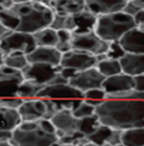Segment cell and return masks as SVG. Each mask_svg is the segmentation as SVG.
Masks as SVG:
<instances>
[{
    "label": "cell",
    "instance_id": "1",
    "mask_svg": "<svg viewBox=\"0 0 144 146\" xmlns=\"http://www.w3.org/2000/svg\"><path fill=\"white\" fill-rule=\"evenodd\" d=\"M101 125L111 129H144V100H105L96 108Z\"/></svg>",
    "mask_w": 144,
    "mask_h": 146
},
{
    "label": "cell",
    "instance_id": "2",
    "mask_svg": "<svg viewBox=\"0 0 144 146\" xmlns=\"http://www.w3.org/2000/svg\"><path fill=\"white\" fill-rule=\"evenodd\" d=\"M11 10L20 19L16 31L30 35L51 27L54 19V11L48 1H14Z\"/></svg>",
    "mask_w": 144,
    "mask_h": 146
},
{
    "label": "cell",
    "instance_id": "3",
    "mask_svg": "<svg viewBox=\"0 0 144 146\" xmlns=\"http://www.w3.org/2000/svg\"><path fill=\"white\" fill-rule=\"evenodd\" d=\"M134 27V17L120 11L98 16L94 32L106 42H118Z\"/></svg>",
    "mask_w": 144,
    "mask_h": 146
},
{
    "label": "cell",
    "instance_id": "4",
    "mask_svg": "<svg viewBox=\"0 0 144 146\" xmlns=\"http://www.w3.org/2000/svg\"><path fill=\"white\" fill-rule=\"evenodd\" d=\"M37 46H36L33 35L25 34V32L11 31L0 38V51L4 53V56L17 52L27 56Z\"/></svg>",
    "mask_w": 144,
    "mask_h": 146
},
{
    "label": "cell",
    "instance_id": "5",
    "mask_svg": "<svg viewBox=\"0 0 144 146\" xmlns=\"http://www.w3.org/2000/svg\"><path fill=\"white\" fill-rule=\"evenodd\" d=\"M58 141L56 134L45 133L38 126L33 130L24 131L16 129L12 131V139L10 140V144L12 146H52L54 142Z\"/></svg>",
    "mask_w": 144,
    "mask_h": 146
},
{
    "label": "cell",
    "instance_id": "6",
    "mask_svg": "<svg viewBox=\"0 0 144 146\" xmlns=\"http://www.w3.org/2000/svg\"><path fill=\"white\" fill-rule=\"evenodd\" d=\"M62 71L60 66H49L43 63H28L26 68L22 69L24 81L33 82L38 86H48Z\"/></svg>",
    "mask_w": 144,
    "mask_h": 146
},
{
    "label": "cell",
    "instance_id": "7",
    "mask_svg": "<svg viewBox=\"0 0 144 146\" xmlns=\"http://www.w3.org/2000/svg\"><path fill=\"white\" fill-rule=\"evenodd\" d=\"M70 45L73 50L88 52L94 54V56H101V54L107 53L110 42L103 41L95 32L91 31V32H86V34L73 35Z\"/></svg>",
    "mask_w": 144,
    "mask_h": 146
},
{
    "label": "cell",
    "instance_id": "8",
    "mask_svg": "<svg viewBox=\"0 0 144 146\" xmlns=\"http://www.w3.org/2000/svg\"><path fill=\"white\" fill-rule=\"evenodd\" d=\"M22 82L24 77L21 71H16L6 66L0 67V99L15 98Z\"/></svg>",
    "mask_w": 144,
    "mask_h": 146
},
{
    "label": "cell",
    "instance_id": "9",
    "mask_svg": "<svg viewBox=\"0 0 144 146\" xmlns=\"http://www.w3.org/2000/svg\"><path fill=\"white\" fill-rule=\"evenodd\" d=\"M53 126L57 130V137L60 139L63 136H71L77 133H80V119H77L71 110L64 109L51 118Z\"/></svg>",
    "mask_w": 144,
    "mask_h": 146
},
{
    "label": "cell",
    "instance_id": "10",
    "mask_svg": "<svg viewBox=\"0 0 144 146\" xmlns=\"http://www.w3.org/2000/svg\"><path fill=\"white\" fill-rule=\"evenodd\" d=\"M105 77L94 67L82 72H78L74 78H71L68 84L73 88L80 90L81 93H86L92 89H101Z\"/></svg>",
    "mask_w": 144,
    "mask_h": 146
},
{
    "label": "cell",
    "instance_id": "11",
    "mask_svg": "<svg viewBox=\"0 0 144 146\" xmlns=\"http://www.w3.org/2000/svg\"><path fill=\"white\" fill-rule=\"evenodd\" d=\"M36 98L48 100H82L84 93L69 84H52L46 86Z\"/></svg>",
    "mask_w": 144,
    "mask_h": 146
},
{
    "label": "cell",
    "instance_id": "12",
    "mask_svg": "<svg viewBox=\"0 0 144 146\" xmlns=\"http://www.w3.org/2000/svg\"><path fill=\"white\" fill-rule=\"evenodd\" d=\"M96 64H98L96 56L77 50H71L69 52L64 53L62 56V60H60V67L62 68H71L78 72L94 68L96 67Z\"/></svg>",
    "mask_w": 144,
    "mask_h": 146
},
{
    "label": "cell",
    "instance_id": "13",
    "mask_svg": "<svg viewBox=\"0 0 144 146\" xmlns=\"http://www.w3.org/2000/svg\"><path fill=\"white\" fill-rule=\"evenodd\" d=\"M21 121H37L39 119H46L47 105L45 99L33 98L24 100L22 105L17 109Z\"/></svg>",
    "mask_w": 144,
    "mask_h": 146
},
{
    "label": "cell",
    "instance_id": "14",
    "mask_svg": "<svg viewBox=\"0 0 144 146\" xmlns=\"http://www.w3.org/2000/svg\"><path fill=\"white\" fill-rule=\"evenodd\" d=\"M101 89L106 93V96L132 92V90H134V78L122 72L117 76H113V77L105 78Z\"/></svg>",
    "mask_w": 144,
    "mask_h": 146
},
{
    "label": "cell",
    "instance_id": "15",
    "mask_svg": "<svg viewBox=\"0 0 144 146\" xmlns=\"http://www.w3.org/2000/svg\"><path fill=\"white\" fill-rule=\"evenodd\" d=\"M127 0H86L85 8L96 17L105 14L123 11Z\"/></svg>",
    "mask_w": 144,
    "mask_h": 146
},
{
    "label": "cell",
    "instance_id": "16",
    "mask_svg": "<svg viewBox=\"0 0 144 146\" xmlns=\"http://www.w3.org/2000/svg\"><path fill=\"white\" fill-rule=\"evenodd\" d=\"M63 54L54 47H36L26 58L28 63H43L49 66H60Z\"/></svg>",
    "mask_w": 144,
    "mask_h": 146
},
{
    "label": "cell",
    "instance_id": "17",
    "mask_svg": "<svg viewBox=\"0 0 144 146\" xmlns=\"http://www.w3.org/2000/svg\"><path fill=\"white\" fill-rule=\"evenodd\" d=\"M120 45L126 53H144V30L135 26L120 40Z\"/></svg>",
    "mask_w": 144,
    "mask_h": 146
},
{
    "label": "cell",
    "instance_id": "18",
    "mask_svg": "<svg viewBox=\"0 0 144 146\" xmlns=\"http://www.w3.org/2000/svg\"><path fill=\"white\" fill-rule=\"evenodd\" d=\"M122 72L131 77L144 74V53L133 54L126 53V56L120 60Z\"/></svg>",
    "mask_w": 144,
    "mask_h": 146
},
{
    "label": "cell",
    "instance_id": "19",
    "mask_svg": "<svg viewBox=\"0 0 144 146\" xmlns=\"http://www.w3.org/2000/svg\"><path fill=\"white\" fill-rule=\"evenodd\" d=\"M74 20V31L73 35H80L86 34V32H91L95 30V24H96V16L89 13L88 10L75 14L73 15Z\"/></svg>",
    "mask_w": 144,
    "mask_h": 146
},
{
    "label": "cell",
    "instance_id": "20",
    "mask_svg": "<svg viewBox=\"0 0 144 146\" xmlns=\"http://www.w3.org/2000/svg\"><path fill=\"white\" fill-rule=\"evenodd\" d=\"M20 24V19L11 9L0 11V38L8 32L16 31Z\"/></svg>",
    "mask_w": 144,
    "mask_h": 146
},
{
    "label": "cell",
    "instance_id": "21",
    "mask_svg": "<svg viewBox=\"0 0 144 146\" xmlns=\"http://www.w3.org/2000/svg\"><path fill=\"white\" fill-rule=\"evenodd\" d=\"M21 123V118L17 110L0 107V130L14 131Z\"/></svg>",
    "mask_w": 144,
    "mask_h": 146
},
{
    "label": "cell",
    "instance_id": "22",
    "mask_svg": "<svg viewBox=\"0 0 144 146\" xmlns=\"http://www.w3.org/2000/svg\"><path fill=\"white\" fill-rule=\"evenodd\" d=\"M33 38L37 47H54L58 43V35L57 31L51 27L43 29V30L33 34Z\"/></svg>",
    "mask_w": 144,
    "mask_h": 146
},
{
    "label": "cell",
    "instance_id": "23",
    "mask_svg": "<svg viewBox=\"0 0 144 146\" xmlns=\"http://www.w3.org/2000/svg\"><path fill=\"white\" fill-rule=\"evenodd\" d=\"M121 142L124 146H144V129L123 130Z\"/></svg>",
    "mask_w": 144,
    "mask_h": 146
},
{
    "label": "cell",
    "instance_id": "24",
    "mask_svg": "<svg viewBox=\"0 0 144 146\" xmlns=\"http://www.w3.org/2000/svg\"><path fill=\"white\" fill-rule=\"evenodd\" d=\"M96 68L105 78L113 77V76L122 73L121 62L116 60H110V58H106V60H103L101 62H98Z\"/></svg>",
    "mask_w": 144,
    "mask_h": 146
},
{
    "label": "cell",
    "instance_id": "25",
    "mask_svg": "<svg viewBox=\"0 0 144 146\" xmlns=\"http://www.w3.org/2000/svg\"><path fill=\"white\" fill-rule=\"evenodd\" d=\"M45 88L43 86H38L33 82H28V81H24L21 83V86L19 87L16 97L20 98L22 100H27V99H33L37 97V94Z\"/></svg>",
    "mask_w": 144,
    "mask_h": 146
},
{
    "label": "cell",
    "instance_id": "26",
    "mask_svg": "<svg viewBox=\"0 0 144 146\" xmlns=\"http://www.w3.org/2000/svg\"><path fill=\"white\" fill-rule=\"evenodd\" d=\"M112 131H113V129H111V127H109V126L100 125L98 129H96L95 133L89 135L88 139H89L90 142H92V144L101 146V145L109 142L111 135H112Z\"/></svg>",
    "mask_w": 144,
    "mask_h": 146
},
{
    "label": "cell",
    "instance_id": "27",
    "mask_svg": "<svg viewBox=\"0 0 144 146\" xmlns=\"http://www.w3.org/2000/svg\"><path fill=\"white\" fill-rule=\"evenodd\" d=\"M28 64L26 54L24 53H11L5 56L4 58V66L12 69H16V71H22V69L26 68V66Z\"/></svg>",
    "mask_w": 144,
    "mask_h": 146
},
{
    "label": "cell",
    "instance_id": "28",
    "mask_svg": "<svg viewBox=\"0 0 144 146\" xmlns=\"http://www.w3.org/2000/svg\"><path fill=\"white\" fill-rule=\"evenodd\" d=\"M101 125L99 121V118L98 115H92L90 116V118H85V119H80V133L82 135H85L86 137L89 136V135H91L92 133H95L96 129Z\"/></svg>",
    "mask_w": 144,
    "mask_h": 146
},
{
    "label": "cell",
    "instance_id": "29",
    "mask_svg": "<svg viewBox=\"0 0 144 146\" xmlns=\"http://www.w3.org/2000/svg\"><path fill=\"white\" fill-rule=\"evenodd\" d=\"M95 111H96L95 107H92V105L86 103L85 100H82L79 104V107L73 111V114L77 119H85V118H90V116L95 115Z\"/></svg>",
    "mask_w": 144,
    "mask_h": 146
},
{
    "label": "cell",
    "instance_id": "30",
    "mask_svg": "<svg viewBox=\"0 0 144 146\" xmlns=\"http://www.w3.org/2000/svg\"><path fill=\"white\" fill-rule=\"evenodd\" d=\"M124 56H126V52H124V50L121 47L120 41H118V42H110L109 51H107V53H106L107 58H110V60L120 61L121 58H123Z\"/></svg>",
    "mask_w": 144,
    "mask_h": 146
},
{
    "label": "cell",
    "instance_id": "31",
    "mask_svg": "<svg viewBox=\"0 0 144 146\" xmlns=\"http://www.w3.org/2000/svg\"><path fill=\"white\" fill-rule=\"evenodd\" d=\"M24 100L20 98H8V99H0V107L6 108V109H12V110H17L21 105H22Z\"/></svg>",
    "mask_w": 144,
    "mask_h": 146
},
{
    "label": "cell",
    "instance_id": "32",
    "mask_svg": "<svg viewBox=\"0 0 144 146\" xmlns=\"http://www.w3.org/2000/svg\"><path fill=\"white\" fill-rule=\"evenodd\" d=\"M38 124H39V127L45 131V133H48V134H56L57 130L56 127L53 126V124L51 120H47V119H39L38 120Z\"/></svg>",
    "mask_w": 144,
    "mask_h": 146
},
{
    "label": "cell",
    "instance_id": "33",
    "mask_svg": "<svg viewBox=\"0 0 144 146\" xmlns=\"http://www.w3.org/2000/svg\"><path fill=\"white\" fill-rule=\"evenodd\" d=\"M67 16H62V15H57L54 14V19H53V23L51 25V29L56 31H59V30H63L64 27V20H65Z\"/></svg>",
    "mask_w": 144,
    "mask_h": 146
},
{
    "label": "cell",
    "instance_id": "34",
    "mask_svg": "<svg viewBox=\"0 0 144 146\" xmlns=\"http://www.w3.org/2000/svg\"><path fill=\"white\" fill-rule=\"evenodd\" d=\"M121 135H122V130L113 129L112 135H111V137H110V140H109L107 144H110L111 146H117V145L122 144V142H121Z\"/></svg>",
    "mask_w": 144,
    "mask_h": 146
},
{
    "label": "cell",
    "instance_id": "35",
    "mask_svg": "<svg viewBox=\"0 0 144 146\" xmlns=\"http://www.w3.org/2000/svg\"><path fill=\"white\" fill-rule=\"evenodd\" d=\"M57 35H58V42L59 43H68L71 41V36L73 34L67 30H59L57 31Z\"/></svg>",
    "mask_w": 144,
    "mask_h": 146
},
{
    "label": "cell",
    "instance_id": "36",
    "mask_svg": "<svg viewBox=\"0 0 144 146\" xmlns=\"http://www.w3.org/2000/svg\"><path fill=\"white\" fill-rule=\"evenodd\" d=\"M78 71H75V69H71V68H62V71H60L59 74L62 76V77L64 79H67L68 83H69V81L71 78H74L75 76H77Z\"/></svg>",
    "mask_w": 144,
    "mask_h": 146
},
{
    "label": "cell",
    "instance_id": "37",
    "mask_svg": "<svg viewBox=\"0 0 144 146\" xmlns=\"http://www.w3.org/2000/svg\"><path fill=\"white\" fill-rule=\"evenodd\" d=\"M134 78V90L135 92H144V74L137 76Z\"/></svg>",
    "mask_w": 144,
    "mask_h": 146
},
{
    "label": "cell",
    "instance_id": "38",
    "mask_svg": "<svg viewBox=\"0 0 144 146\" xmlns=\"http://www.w3.org/2000/svg\"><path fill=\"white\" fill-rule=\"evenodd\" d=\"M11 139H12V131L0 130V144H3V142H10Z\"/></svg>",
    "mask_w": 144,
    "mask_h": 146
},
{
    "label": "cell",
    "instance_id": "39",
    "mask_svg": "<svg viewBox=\"0 0 144 146\" xmlns=\"http://www.w3.org/2000/svg\"><path fill=\"white\" fill-rule=\"evenodd\" d=\"M134 23L135 26H144V9H142L134 15Z\"/></svg>",
    "mask_w": 144,
    "mask_h": 146
},
{
    "label": "cell",
    "instance_id": "40",
    "mask_svg": "<svg viewBox=\"0 0 144 146\" xmlns=\"http://www.w3.org/2000/svg\"><path fill=\"white\" fill-rule=\"evenodd\" d=\"M4 58H5L4 53L0 51V67H3V66H4Z\"/></svg>",
    "mask_w": 144,
    "mask_h": 146
},
{
    "label": "cell",
    "instance_id": "41",
    "mask_svg": "<svg viewBox=\"0 0 144 146\" xmlns=\"http://www.w3.org/2000/svg\"><path fill=\"white\" fill-rule=\"evenodd\" d=\"M0 146H12L10 142H3V144H0Z\"/></svg>",
    "mask_w": 144,
    "mask_h": 146
},
{
    "label": "cell",
    "instance_id": "42",
    "mask_svg": "<svg viewBox=\"0 0 144 146\" xmlns=\"http://www.w3.org/2000/svg\"><path fill=\"white\" fill-rule=\"evenodd\" d=\"M84 146H99V145H95V144H92V142H89V144H86Z\"/></svg>",
    "mask_w": 144,
    "mask_h": 146
},
{
    "label": "cell",
    "instance_id": "43",
    "mask_svg": "<svg viewBox=\"0 0 144 146\" xmlns=\"http://www.w3.org/2000/svg\"><path fill=\"white\" fill-rule=\"evenodd\" d=\"M101 146H111L110 144H103V145H101Z\"/></svg>",
    "mask_w": 144,
    "mask_h": 146
},
{
    "label": "cell",
    "instance_id": "44",
    "mask_svg": "<svg viewBox=\"0 0 144 146\" xmlns=\"http://www.w3.org/2000/svg\"><path fill=\"white\" fill-rule=\"evenodd\" d=\"M64 146H77V145H64Z\"/></svg>",
    "mask_w": 144,
    "mask_h": 146
},
{
    "label": "cell",
    "instance_id": "45",
    "mask_svg": "<svg viewBox=\"0 0 144 146\" xmlns=\"http://www.w3.org/2000/svg\"><path fill=\"white\" fill-rule=\"evenodd\" d=\"M117 146H124L123 144H120V145H117Z\"/></svg>",
    "mask_w": 144,
    "mask_h": 146
}]
</instances>
